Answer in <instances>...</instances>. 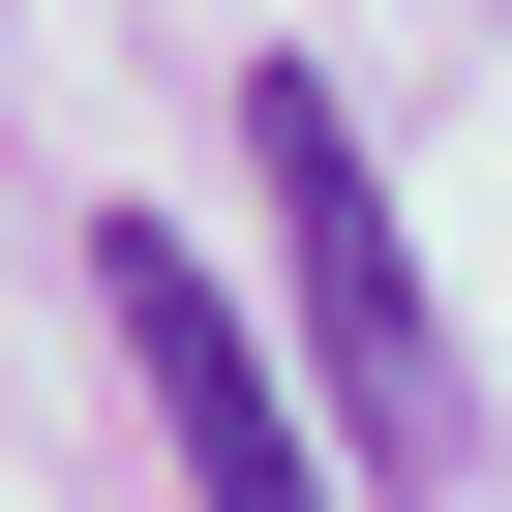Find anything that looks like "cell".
<instances>
[{
    "instance_id": "cell-1",
    "label": "cell",
    "mask_w": 512,
    "mask_h": 512,
    "mask_svg": "<svg viewBox=\"0 0 512 512\" xmlns=\"http://www.w3.org/2000/svg\"><path fill=\"white\" fill-rule=\"evenodd\" d=\"M241 181H272V272H302V392H332V452H362V482H452V452H482V392H452V332H422V241H392V181H362L332 61L241 91Z\"/></svg>"
},
{
    "instance_id": "cell-2",
    "label": "cell",
    "mask_w": 512,
    "mask_h": 512,
    "mask_svg": "<svg viewBox=\"0 0 512 512\" xmlns=\"http://www.w3.org/2000/svg\"><path fill=\"white\" fill-rule=\"evenodd\" d=\"M91 302H121V362H151V452H181V512H332V392L241 332L181 241H151V211L91 241Z\"/></svg>"
}]
</instances>
